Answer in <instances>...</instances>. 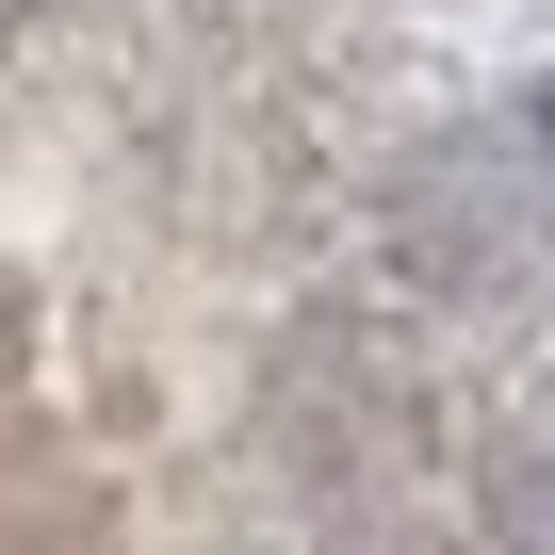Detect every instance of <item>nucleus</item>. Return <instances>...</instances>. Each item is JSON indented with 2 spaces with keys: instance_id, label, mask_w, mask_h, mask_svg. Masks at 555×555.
Returning <instances> with one entry per match:
<instances>
[{
  "instance_id": "obj_1",
  "label": "nucleus",
  "mask_w": 555,
  "mask_h": 555,
  "mask_svg": "<svg viewBox=\"0 0 555 555\" xmlns=\"http://www.w3.org/2000/svg\"><path fill=\"white\" fill-rule=\"evenodd\" d=\"M0 17H17V0H0Z\"/></svg>"
}]
</instances>
